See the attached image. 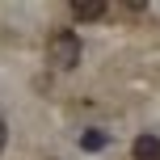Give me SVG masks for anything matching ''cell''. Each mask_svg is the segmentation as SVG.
Returning a JSON list of instances; mask_svg holds the SVG:
<instances>
[{"label": "cell", "mask_w": 160, "mask_h": 160, "mask_svg": "<svg viewBox=\"0 0 160 160\" xmlns=\"http://www.w3.org/2000/svg\"><path fill=\"white\" fill-rule=\"evenodd\" d=\"M80 34L76 30H59V34H51V42H47V63L51 68H59V72H72V68L80 63Z\"/></svg>", "instance_id": "obj_1"}, {"label": "cell", "mask_w": 160, "mask_h": 160, "mask_svg": "<svg viewBox=\"0 0 160 160\" xmlns=\"http://www.w3.org/2000/svg\"><path fill=\"white\" fill-rule=\"evenodd\" d=\"M72 17L76 21H101L105 17V0H72Z\"/></svg>", "instance_id": "obj_2"}, {"label": "cell", "mask_w": 160, "mask_h": 160, "mask_svg": "<svg viewBox=\"0 0 160 160\" xmlns=\"http://www.w3.org/2000/svg\"><path fill=\"white\" fill-rule=\"evenodd\" d=\"M131 156L135 160H160V139L156 135H139L135 143H131Z\"/></svg>", "instance_id": "obj_3"}, {"label": "cell", "mask_w": 160, "mask_h": 160, "mask_svg": "<svg viewBox=\"0 0 160 160\" xmlns=\"http://www.w3.org/2000/svg\"><path fill=\"white\" fill-rule=\"evenodd\" d=\"M105 143H110L105 131H84V135H80V148H84V152H101Z\"/></svg>", "instance_id": "obj_4"}, {"label": "cell", "mask_w": 160, "mask_h": 160, "mask_svg": "<svg viewBox=\"0 0 160 160\" xmlns=\"http://www.w3.org/2000/svg\"><path fill=\"white\" fill-rule=\"evenodd\" d=\"M4 143H8V122L0 118V152H4Z\"/></svg>", "instance_id": "obj_5"}]
</instances>
